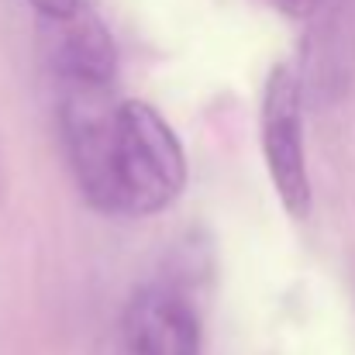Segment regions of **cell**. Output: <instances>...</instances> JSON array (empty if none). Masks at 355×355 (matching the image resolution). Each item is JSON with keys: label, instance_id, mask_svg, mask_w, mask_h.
Masks as SVG:
<instances>
[{"label": "cell", "instance_id": "cell-2", "mask_svg": "<svg viewBox=\"0 0 355 355\" xmlns=\"http://www.w3.org/2000/svg\"><path fill=\"white\" fill-rule=\"evenodd\" d=\"M118 104L111 83H59V128L69 152L80 193L97 211L114 214L111 200V155Z\"/></svg>", "mask_w": 355, "mask_h": 355}, {"label": "cell", "instance_id": "cell-3", "mask_svg": "<svg viewBox=\"0 0 355 355\" xmlns=\"http://www.w3.org/2000/svg\"><path fill=\"white\" fill-rule=\"evenodd\" d=\"M262 155L272 187L293 218L311 211V176L304 152V94L293 66H276L262 90Z\"/></svg>", "mask_w": 355, "mask_h": 355}, {"label": "cell", "instance_id": "cell-5", "mask_svg": "<svg viewBox=\"0 0 355 355\" xmlns=\"http://www.w3.org/2000/svg\"><path fill=\"white\" fill-rule=\"evenodd\" d=\"M49 28V66L59 83H111L114 87V42L104 21L80 3L66 17H42Z\"/></svg>", "mask_w": 355, "mask_h": 355}, {"label": "cell", "instance_id": "cell-6", "mask_svg": "<svg viewBox=\"0 0 355 355\" xmlns=\"http://www.w3.org/2000/svg\"><path fill=\"white\" fill-rule=\"evenodd\" d=\"M28 3L38 10V17H66L80 7V0H28Z\"/></svg>", "mask_w": 355, "mask_h": 355}, {"label": "cell", "instance_id": "cell-7", "mask_svg": "<svg viewBox=\"0 0 355 355\" xmlns=\"http://www.w3.org/2000/svg\"><path fill=\"white\" fill-rule=\"evenodd\" d=\"M272 3H276L286 17H311L321 0H272Z\"/></svg>", "mask_w": 355, "mask_h": 355}, {"label": "cell", "instance_id": "cell-4", "mask_svg": "<svg viewBox=\"0 0 355 355\" xmlns=\"http://www.w3.org/2000/svg\"><path fill=\"white\" fill-rule=\"evenodd\" d=\"M128 355H200V321L187 297L166 286L141 290L124 318Z\"/></svg>", "mask_w": 355, "mask_h": 355}, {"label": "cell", "instance_id": "cell-1", "mask_svg": "<svg viewBox=\"0 0 355 355\" xmlns=\"http://www.w3.org/2000/svg\"><path fill=\"white\" fill-rule=\"evenodd\" d=\"M187 187V155L176 131L145 101H121L111 155L114 214H159Z\"/></svg>", "mask_w": 355, "mask_h": 355}]
</instances>
